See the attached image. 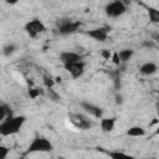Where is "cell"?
I'll return each mask as SVG.
<instances>
[{"instance_id": "1", "label": "cell", "mask_w": 159, "mask_h": 159, "mask_svg": "<svg viewBox=\"0 0 159 159\" xmlns=\"http://www.w3.org/2000/svg\"><path fill=\"white\" fill-rule=\"evenodd\" d=\"M25 122H26L25 116H12V117L5 119L4 122L0 123V135L7 137V135L19 133Z\"/></svg>"}, {"instance_id": "2", "label": "cell", "mask_w": 159, "mask_h": 159, "mask_svg": "<svg viewBox=\"0 0 159 159\" xmlns=\"http://www.w3.org/2000/svg\"><path fill=\"white\" fill-rule=\"evenodd\" d=\"M52 149H53V145H52V143L47 138H45L42 135H36L31 140V143L29 144V147H27L25 153L26 154H31V153H48Z\"/></svg>"}, {"instance_id": "3", "label": "cell", "mask_w": 159, "mask_h": 159, "mask_svg": "<svg viewBox=\"0 0 159 159\" xmlns=\"http://www.w3.org/2000/svg\"><path fill=\"white\" fill-rule=\"evenodd\" d=\"M25 31L31 39H36L39 35H41L46 31V26L40 19L34 17L25 24Z\"/></svg>"}, {"instance_id": "4", "label": "cell", "mask_w": 159, "mask_h": 159, "mask_svg": "<svg viewBox=\"0 0 159 159\" xmlns=\"http://www.w3.org/2000/svg\"><path fill=\"white\" fill-rule=\"evenodd\" d=\"M127 11V6L123 1H119V0H116V1H111L106 5L104 7V12L108 17H119L122 16L124 12Z\"/></svg>"}, {"instance_id": "5", "label": "cell", "mask_w": 159, "mask_h": 159, "mask_svg": "<svg viewBox=\"0 0 159 159\" xmlns=\"http://www.w3.org/2000/svg\"><path fill=\"white\" fill-rule=\"evenodd\" d=\"M81 27V22L80 21H73V20H62L58 22L57 25V31L60 35H71V34H75L76 31H78Z\"/></svg>"}, {"instance_id": "6", "label": "cell", "mask_w": 159, "mask_h": 159, "mask_svg": "<svg viewBox=\"0 0 159 159\" xmlns=\"http://www.w3.org/2000/svg\"><path fill=\"white\" fill-rule=\"evenodd\" d=\"M70 119H71V122L73 123V125L76 128H80V129H89L92 127L91 120L86 116H83V114L72 113V114H70Z\"/></svg>"}, {"instance_id": "7", "label": "cell", "mask_w": 159, "mask_h": 159, "mask_svg": "<svg viewBox=\"0 0 159 159\" xmlns=\"http://www.w3.org/2000/svg\"><path fill=\"white\" fill-rule=\"evenodd\" d=\"M65 70L71 75L72 78H80L83 73H84V67H86V63L83 61H80V62H75V63H70V65H66L63 66Z\"/></svg>"}, {"instance_id": "8", "label": "cell", "mask_w": 159, "mask_h": 159, "mask_svg": "<svg viewBox=\"0 0 159 159\" xmlns=\"http://www.w3.org/2000/svg\"><path fill=\"white\" fill-rule=\"evenodd\" d=\"M80 106H81L82 109H83L86 113H88L89 116H92V117H94V118H103V117H102V116H103V109H102L101 107H98L97 104L91 103V102H88V101H82V102L80 103Z\"/></svg>"}, {"instance_id": "9", "label": "cell", "mask_w": 159, "mask_h": 159, "mask_svg": "<svg viewBox=\"0 0 159 159\" xmlns=\"http://www.w3.org/2000/svg\"><path fill=\"white\" fill-rule=\"evenodd\" d=\"M84 34L98 42H106V40L108 39V29L107 27H96V29L86 31Z\"/></svg>"}, {"instance_id": "10", "label": "cell", "mask_w": 159, "mask_h": 159, "mask_svg": "<svg viewBox=\"0 0 159 159\" xmlns=\"http://www.w3.org/2000/svg\"><path fill=\"white\" fill-rule=\"evenodd\" d=\"M58 60H60V62L63 63V66H66V65H70V63L82 61V56L77 52H73V51H62L58 56Z\"/></svg>"}, {"instance_id": "11", "label": "cell", "mask_w": 159, "mask_h": 159, "mask_svg": "<svg viewBox=\"0 0 159 159\" xmlns=\"http://www.w3.org/2000/svg\"><path fill=\"white\" fill-rule=\"evenodd\" d=\"M101 130L104 132V133H109L114 129V125H116V118L114 117H111V118H101Z\"/></svg>"}, {"instance_id": "12", "label": "cell", "mask_w": 159, "mask_h": 159, "mask_svg": "<svg viewBox=\"0 0 159 159\" xmlns=\"http://www.w3.org/2000/svg\"><path fill=\"white\" fill-rule=\"evenodd\" d=\"M158 71V67L154 62H144L140 67H139V72L142 75H145V76H152L154 75L155 72Z\"/></svg>"}, {"instance_id": "13", "label": "cell", "mask_w": 159, "mask_h": 159, "mask_svg": "<svg viewBox=\"0 0 159 159\" xmlns=\"http://www.w3.org/2000/svg\"><path fill=\"white\" fill-rule=\"evenodd\" d=\"M104 153L111 158V159H135L133 155H129L124 152L119 150H104Z\"/></svg>"}, {"instance_id": "14", "label": "cell", "mask_w": 159, "mask_h": 159, "mask_svg": "<svg viewBox=\"0 0 159 159\" xmlns=\"http://www.w3.org/2000/svg\"><path fill=\"white\" fill-rule=\"evenodd\" d=\"M125 134L129 135V137L139 138V137H144V135L147 134V132H145V129H144L143 127H140V125H133V127H130V128L127 130Z\"/></svg>"}, {"instance_id": "15", "label": "cell", "mask_w": 159, "mask_h": 159, "mask_svg": "<svg viewBox=\"0 0 159 159\" xmlns=\"http://www.w3.org/2000/svg\"><path fill=\"white\" fill-rule=\"evenodd\" d=\"M133 53H134V51H133L132 48H124V50H120V51L118 52L120 63H125V62H128V61L133 57Z\"/></svg>"}, {"instance_id": "16", "label": "cell", "mask_w": 159, "mask_h": 159, "mask_svg": "<svg viewBox=\"0 0 159 159\" xmlns=\"http://www.w3.org/2000/svg\"><path fill=\"white\" fill-rule=\"evenodd\" d=\"M147 11H148V17H149V21L152 24H159V10L153 7V6H148L147 7Z\"/></svg>"}, {"instance_id": "17", "label": "cell", "mask_w": 159, "mask_h": 159, "mask_svg": "<svg viewBox=\"0 0 159 159\" xmlns=\"http://www.w3.org/2000/svg\"><path fill=\"white\" fill-rule=\"evenodd\" d=\"M10 117H12V111H11V108H10L7 104L2 103V104L0 106V122H4L5 119H7V118H10Z\"/></svg>"}, {"instance_id": "18", "label": "cell", "mask_w": 159, "mask_h": 159, "mask_svg": "<svg viewBox=\"0 0 159 159\" xmlns=\"http://www.w3.org/2000/svg\"><path fill=\"white\" fill-rule=\"evenodd\" d=\"M16 50H17V46H16L15 43H12V42H9V43H6V45L2 47V55H4L5 57H9V56H11L14 52H16Z\"/></svg>"}, {"instance_id": "19", "label": "cell", "mask_w": 159, "mask_h": 159, "mask_svg": "<svg viewBox=\"0 0 159 159\" xmlns=\"http://www.w3.org/2000/svg\"><path fill=\"white\" fill-rule=\"evenodd\" d=\"M9 153H10V149L7 147L0 145V159H6Z\"/></svg>"}, {"instance_id": "20", "label": "cell", "mask_w": 159, "mask_h": 159, "mask_svg": "<svg viewBox=\"0 0 159 159\" xmlns=\"http://www.w3.org/2000/svg\"><path fill=\"white\" fill-rule=\"evenodd\" d=\"M112 61H113V63H114V65H117V66L120 63V60H119L118 52H114V53H113V56H112Z\"/></svg>"}, {"instance_id": "21", "label": "cell", "mask_w": 159, "mask_h": 159, "mask_svg": "<svg viewBox=\"0 0 159 159\" xmlns=\"http://www.w3.org/2000/svg\"><path fill=\"white\" fill-rule=\"evenodd\" d=\"M29 96L31 98H36L39 96V91L37 89H29Z\"/></svg>"}, {"instance_id": "22", "label": "cell", "mask_w": 159, "mask_h": 159, "mask_svg": "<svg viewBox=\"0 0 159 159\" xmlns=\"http://www.w3.org/2000/svg\"><path fill=\"white\" fill-rule=\"evenodd\" d=\"M157 107H158V109H157V114H158V118H159V102H158ZM154 134H155V135H159V124H158V127H157V129H155V133H154Z\"/></svg>"}, {"instance_id": "23", "label": "cell", "mask_w": 159, "mask_h": 159, "mask_svg": "<svg viewBox=\"0 0 159 159\" xmlns=\"http://www.w3.org/2000/svg\"><path fill=\"white\" fill-rule=\"evenodd\" d=\"M102 56L106 58V60H109V57H111V53H109V51H107V50H104L103 52H102Z\"/></svg>"}, {"instance_id": "24", "label": "cell", "mask_w": 159, "mask_h": 159, "mask_svg": "<svg viewBox=\"0 0 159 159\" xmlns=\"http://www.w3.org/2000/svg\"><path fill=\"white\" fill-rule=\"evenodd\" d=\"M45 83H46L48 87H52V86H53V81H51V80L48 81V78H45Z\"/></svg>"}]
</instances>
